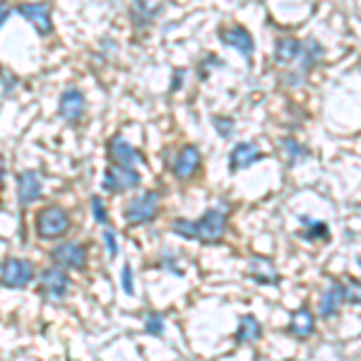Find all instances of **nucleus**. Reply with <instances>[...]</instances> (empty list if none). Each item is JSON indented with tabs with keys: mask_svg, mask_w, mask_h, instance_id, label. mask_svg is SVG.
<instances>
[{
	"mask_svg": "<svg viewBox=\"0 0 361 361\" xmlns=\"http://www.w3.org/2000/svg\"><path fill=\"white\" fill-rule=\"evenodd\" d=\"M154 17H157V10L147 0H133V22H135V25L145 27V25H149Z\"/></svg>",
	"mask_w": 361,
	"mask_h": 361,
	"instance_id": "20",
	"label": "nucleus"
},
{
	"mask_svg": "<svg viewBox=\"0 0 361 361\" xmlns=\"http://www.w3.org/2000/svg\"><path fill=\"white\" fill-rule=\"evenodd\" d=\"M282 145H284V152H287L289 166L296 164L299 159H306V157H308V149L304 147V145L296 142V140H292V137H284V140H282Z\"/></svg>",
	"mask_w": 361,
	"mask_h": 361,
	"instance_id": "22",
	"label": "nucleus"
},
{
	"mask_svg": "<svg viewBox=\"0 0 361 361\" xmlns=\"http://www.w3.org/2000/svg\"><path fill=\"white\" fill-rule=\"evenodd\" d=\"M345 304V287H342V282H333L330 284V289L323 294V299H320V318H333L337 316V311L342 308Z\"/></svg>",
	"mask_w": 361,
	"mask_h": 361,
	"instance_id": "17",
	"label": "nucleus"
},
{
	"mask_svg": "<svg viewBox=\"0 0 361 361\" xmlns=\"http://www.w3.org/2000/svg\"><path fill=\"white\" fill-rule=\"evenodd\" d=\"M34 229H37L39 238H46V241H56V238L66 236L73 226V219H70L68 209H63L61 205H49L44 209H39L37 219H34Z\"/></svg>",
	"mask_w": 361,
	"mask_h": 361,
	"instance_id": "2",
	"label": "nucleus"
},
{
	"mask_svg": "<svg viewBox=\"0 0 361 361\" xmlns=\"http://www.w3.org/2000/svg\"><path fill=\"white\" fill-rule=\"evenodd\" d=\"M10 15H13V13H10V10H8V8H5V5H0V27H3V25H5V22H8V20H10Z\"/></svg>",
	"mask_w": 361,
	"mask_h": 361,
	"instance_id": "30",
	"label": "nucleus"
},
{
	"mask_svg": "<svg viewBox=\"0 0 361 361\" xmlns=\"http://www.w3.org/2000/svg\"><path fill=\"white\" fill-rule=\"evenodd\" d=\"M39 289H42L44 299L49 301H63L70 292V277L63 267H49L39 277Z\"/></svg>",
	"mask_w": 361,
	"mask_h": 361,
	"instance_id": "7",
	"label": "nucleus"
},
{
	"mask_svg": "<svg viewBox=\"0 0 361 361\" xmlns=\"http://www.w3.org/2000/svg\"><path fill=\"white\" fill-rule=\"evenodd\" d=\"M109 157H111L114 164H123V166H133V169L145 164V157L140 154V149H135L126 137H121V135L109 140Z\"/></svg>",
	"mask_w": 361,
	"mask_h": 361,
	"instance_id": "10",
	"label": "nucleus"
},
{
	"mask_svg": "<svg viewBox=\"0 0 361 361\" xmlns=\"http://www.w3.org/2000/svg\"><path fill=\"white\" fill-rule=\"evenodd\" d=\"M0 5H5V0H0Z\"/></svg>",
	"mask_w": 361,
	"mask_h": 361,
	"instance_id": "33",
	"label": "nucleus"
},
{
	"mask_svg": "<svg viewBox=\"0 0 361 361\" xmlns=\"http://www.w3.org/2000/svg\"><path fill=\"white\" fill-rule=\"evenodd\" d=\"M263 159V152L255 142H238L229 154V171H241V169L253 166L255 161Z\"/></svg>",
	"mask_w": 361,
	"mask_h": 361,
	"instance_id": "15",
	"label": "nucleus"
},
{
	"mask_svg": "<svg viewBox=\"0 0 361 361\" xmlns=\"http://www.w3.org/2000/svg\"><path fill=\"white\" fill-rule=\"evenodd\" d=\"M299 56H301V42H296V39L284 37L275 44V61L279 66H289Z\"/></svg>",
	"mask_w": 361,
	"mask_h": 361,
	"instance_id": "19",
	"label": "nucleus"
},
{
	"mask_svg": "<svg viewBox=\"0 0 361 361\" xmlns=\"http://www.w3.org/2000/svg\"><path fill=\"white\" fill-rule=\"evenodd\" d=\"M92 217L97 219V224L109 222V212H106V205L102 202V197H92Z\"/></svg>",
	"mask_w": 361,
	"mask_h": 361,
	"instance_id": "26",
	"label": "nucleus"
},
{
	"mask_svg": "<svg viewBox=\"0 0 361 361\" xmlns=\"http://www.w3.org/2000/svg\"><path fill=\"white\" fill-rule=\"evenodd\" d=\"M140 173L137 169L133 166H123V164H114L106 169V173H104V190L106 193H114V195H121L126 193V190H133L135 185H140Z\"/></svg>",
	"mask_w": 361,
	"mask_h": 361,
	"instance_id": "5",
	"label": "nucleus"
},
{
	"mask_svg": "<svg viewBox=\"0 0 361 361\" xmlns=\"http://www.w3.org/2000/svg\"><path fill=\"white\" fill-rule=\"evenodd\" d=\"M145 333L147 335H161L164 333V316L157 311H149L145 318Z\"/></svg>",
	"mask_w": 361,
	"mask_h": 361,
	"instance_id": "24",
	"label": "nucleus"
},
{
	"mask_svg": "<svg viewBox=\"0 0 361 361\" xmlns=\"http://www.w3.org/2000/svg\"><path fill=\"white\" fill-rule=\"evenodd\" d=\"M51 260L63 270H85L87 260H90V250H87L85 243L78 241L61 243V246L51 250Z\"/></svg>",
	"mask_w": 361,
	"mask_h": 361,
	"instance_id": "6",
	"label": "nucleus"
},
{
	"mask_svg": "<svg viewBox=\"0 0 361 361\" xmlns=\"http://www.w3.org/2000/svg\"><path fill=\"white\" fill-rule=\"evenodd\" d=\"M17 13L34 27V32L39 37H51L54 34V20H51L49 3H20L17 5Z\"/></svg>",
	"mask_w": 361,
	"mask_h": 361,
	"instance_id": "8",
	"label": "nucleus"
},
{
	"mask_svg": "<svg viewBox=\"0 0 361 361\" xmlns=\"http://www.w3.org/2000/svg\"><path fill=\"white\" fill-rule=\"evenodd\" d=\"M200 164H202L200 149H197L195 145H185V147L178 152L176 161H173L171 171H173V176H176L178 180H188V178H193L197 171H200Z\"/></svg>",
	"mask_w": 361,
	"mask_h": 361,
	"instance_id": "11",
	"label": "nucleus"
},
{
	"mask_svg": "<svg viewBox=\"0 0 361 361\" xmlns=\"http://www.w3.org/2000/svg\"><path fill=\"white\" fill-rule=\"evenodd\" d=\"M87 109V99L78 87H68L66 92L61 94V102H58V116L68 123H78L80 118L85 116Z\"/></svg>",
	"mask_w": 361,
	"mask_h": 361,
	"instance_id": "9",
	"label": "nucleus"
},
{
	"mask_svg": "<svg viewBox=\"0 0 361 361\" xmlns=\"http://www.w3.org/2000/svg\"><path fill=\"white\" fill-rule=\"evenodd\" d=\"M342 287H345V301L347 304H361V282L359 279H347V282H342Z\"/></svg>",
	"mask_w": 361,
	"mask_h": 361,
	"instance_id": "25",
	"label": "nucleus"
},
{
	"mask_svg": "<svg viewBox=\"0 0 361 361\" xmlns=\"http://www.w3.org/2000/svg\"><path fill=\"white\" fill-rule=\"evenodd\" d=\"M180 82H183V70H178L176 73V80H173V85H171V90H178Z\"/></svg>",
	"mask_w": 361,
	"mask_h": 361,
	"instance_id": "31",
	"label": "nucleus"
},
{
	"mask_svg": "<svg viewBox=\"0 0 361 361\" xmlns=\"http://www.w3.org/2000/svg\"><path fill=\"white\" fill-rule=\"evenodd\" d=\"M123 292L126 294L135 292V289H133V270H130V265H123Z\"/></svg>",
	"mask_w": 361,
	"mask_h": 361,
	"instance_id": "29",
	"label": "nucleus"
},
{
	"mask_svg": "<svg viewBox=\"0 0 361 361\" xmlns=\"http://www.w3.org/2000/svg\"><path fill=\"white\" fill-rule=\"evenodd\" d=\"M289 335L296 337V340H306L308 335H313L316 330V320H313V313L308 306H301L299 311L292 313V323H289Z\"/></svg>",
	"mask_w": 361,
	"mask_h": 361,
	"instance_id": "16",
	"label": "nucleus"
},
{
	"mask_svg": "<svg viewBox=\"0 0 361 361\" xmlns=\"http://www.w3.org/2000/svg\"><path fill=\"white\" fill-rule=\"evenodd\" d=\"M214 126H217V130H219V135L222 137H229L231 133H234V121L231 118H214Z\"/></svg>",
	"mask_w": 361,
	"mask_h": 361,
	"instance_id": "27",
	"label": "nucleus"
},
{
	"mask_svg": "<svg viewBox=\"0 0 361 361\" xmlns=\"http://www.w3.org/2000/svg\"><path fill=\"white\" fill-rule=\"evenodd\" d=\"M3 180H5V159L0 157V185H3Z\"/></svg>",
	"mask_w": 361,
	"mask_h": 361,
	"instance_id": "32",
	"label": "nucleus"
},
{
	"mask_svg": "<svg viewBox=\"0 0 361 361\" xmlns=\"http://www.w3.org/2000/svg\"><path fill=\"white\" fill-rule=\"evenodd\" d=\"M248 277L255 284H279V279H282L275 263L270 258H263V255H253L248 260Z\"/></svg>",
	"mask_w": 361,
	"mask_h": 361,
	"instance_id": "14",
	"label": "nucleus"
},
{
	"mask_svg": "<svg viewBox=\"0 0 361 361\" xmlns=\"http://www.w3.org/2000/svg\"><path fill=\"white\" fill-rule=\"evenodd\" d=\"M159 202H161V195L154 193V190H147V193L137 195L135 200L128 202L123 217L126 222L130 226H140V224H147L159 214Z\"/></svg>",
	"mask_w": 361,
	"mask_h": 361,
	"instance_id": "3",
	"label": "nucleus"
},
{
	"mask_svg": "<svg viewBox=\"0 0 361 361\" xmlns=\"http://www.w3.org/2000/svg\"><path fill=\"white\" fill-rule=\"evenodd\" d=\"M44 193V183L39 178L37 171H22L17 176V200L20 205H32L34 200H39Z\"/></svg>",
	"mask_w": 361,
	"mask_h": 361,
	"instance_id": "13",
	"label": "nucleus"
},
{
	"mask_svg": "<svg viewBox=\"0 0 361 361\" xmlns=\"http://www.w3.org/2000/svg\"><path fill=\"white\" fill-rule=\"evenodd\" d=\"M226 207H212L202 214L200 219H176L171 224V231L176 236H183V238H195V241L205 243H217L222 241L224 234H226Z\"/></svg>",
	"mask_w": 361,
	"mask_h": 361,
	"instance_id": "1",
	"label": "nucleus"
},
{
	"mask_svg": "<svg viewBox=\"0 0 361 361\" xmlns=\"http://www.w3.org/2000/svg\"><path fill=\"white\" fill-rule=\"evenodd\" d=\"M304 49L306 51H301V54H304V70H311L320 61V58H323V46L311 39V42H308Z\"/></svg>",
	"mask_w": 361,
	"mask_h": 361,
	"instance_id": "23",
	"label": "nucleus"
},
{
	"mask_svg": "<svg viewBox=\"0 0 361 361\" xmlns=\"http://www.w3.org/2000/svg\"><path fill=\"white\" fill-rule=\"evenodd\" d=\"M219 39H222V44L231 46V49H236L238 54L246 58V61H250V58H253V49H255L253 37H250V34L243 27L234 25V27L219 29Z\"/></svg>",
	"mask_w": 361,
	"mask_h": 361,
	"instance_id": "12",
	"label": "nucleus"
},
{
	"mask_svg": "<svg viewBox=\"0 0 361 361\" xmlns=\"http://www.w3.org/2000/svg\"><path fill=\"white\" fill-rule=\"evenodd\" d=\"M104 241H106V248H109V255H114L118 253V241H116V234L114 231H104Z\"/></svg>",
	"mask_w": 361,
	"mask_h": 361,
	"instance_id": "28",
	"label": "nucleus"
},
{
	"mask_svg": "<svg viewBox=\"0 0 361 361\" xmlns=\"http://www.w3.org/2000/svg\"><path fill=\"white\" fill-rule=\"evenodd\" d=\"M34 279V265L25 258H8L0 265V284L8 289H25Z\"/></svg>",
	"mask_w": 361,
	"mask_h": 361,
	"instance_id": "4",
	"label": "nucleus"
},
{
	"mask_svg": "<svg viewBox=\"0 0 361 361\" xmlns=\"http://www.w3.org/2000/svg\"><path fill=\"white\" fill-rule=\"evenodd\" d=\"M263 337V328L253 316H243L238 320V330H236V340L238 345H253Z\"/></svg>",
	"mask_w": 361,
	"mask_h": 361,
	"instance_id": "18",
	"label": "nucleus"
},
{
	"mask_svg": "<svg viewBox=\"0 0 361 361\" xmlns=\"http://www.w3.org/2000/svg\"><path fill=\"white\" fill-rule=\"evenodd\" d=\"M359 265H361V258H359Z\"/></svg>",
	"mask_w": 361,
	"mask_h": 361,
	"instance_id": "34",
	"label": "nucleus"
},
{
	"mask_svg": "<svg viewBox=\"0 0 361 361\" xmlns=\"http://www.w3.org/2000/svg\"><path fill=\"white\" fill-rule=\"evenodd\" d=\"M301 222L306 224V229L301 231V236L306 238V241H313V238H328L330 236V229L325 222H313V219L308 217H301Z\"/></svg>",
	"mask_w": 361,
	"mask_h": 361,
	"instance_id": "21",
	"label": "nucleus"
}]
</instances>
